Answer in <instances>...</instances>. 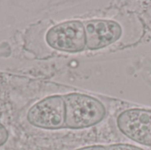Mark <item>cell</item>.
<instances>
[{"instance_id":"1","label":"cell","mask_w":151,"mask_h":150,"mask_svg":"<svg viewBox=\"0 0 151 150\" xmlns=\"http://www.w3.org/2000/svg\"><path fill=\"white\" fill-rule=\"evenodd\" d=\"M65 106V128L82 130L100 124L106 117L104 104L98 98L81 93L63 95Z\"/></svg>"},{"instance_id":"7","label":"cell","mask_w":151,"mask_h":150,"mask_svg":"<svg viewBox=\"0 0 151 150\" xmlns=\"http://www.w3.org/2000/svg\"><path fill=\"white\" fill-rule=\"evenodd\" d=\"M9 138V133L6 129V127L0 123V147L4 145Z\"/></svg>"},{"instance_id":"3","label":"cell","mask_w":151,"mask_h":150,"mask_svg":"<svg viewBox=\"0 0 151 150\" xmlns=\"http://www.w3.org/2000/svg\"><path fill=\"white\" fill-rule=\"evenodd\" d=\"M27 119L30 125L41 129L65 128V106L63 95H51L37 102L29 109Z\"/></svg>"},{"instance_id":"2","label":"cell","mask_w":151,"mask_h":150,"mask_svg":"<svg viewBox=\"0 0 151 150\" xmlns=\"http://www.w3.org/2000/svg\"><path fill=\"white\" fill-rule=\"evenodd\" d=\"M45 40L51 49L61 52L79 53L87 48L85 27L78 19L53 26L47 32Z\"/></svg>"},{"instance_id":"6","label":"cell","mask_w":151,"mask_h":150,"mask_svg":"<svg viewBox=\"0 0 151 150\" xmlns=\"http://www.w3.org/2000/svg\"><path fill=\"white\" fill-rule=\"evenodd\" d=\"M106 147H107V150H144L142 148H140L133 144H127V143H116Z\"/></svg>"},{"instance_id":"8","label":"cell","mask_w":151,"mask_h":150,"mask_svg":"<svg viewBox=\"0 0 151 150\" xmlns=\"http://www.w3.org/2000/svg\"><path fill=\"white\" fill-rule=\"evenodd\" d=\"M74 150H107V147L102 145H92V146H87Z\"/></svg>"},{"instance_id":"5","label":"cell","mask_w":151,"mask_h":150,"mask_svg":"<svg viewBox=\"0 0 151 150\" xmlns=\"http://www.w3.org/2000/svg\"><path fill=\"white\" fill-rule=\"evenodd\" d=\"M85 27L87 49L102 50L119 41L123 35V27L111 19H91L82 21Z\"/></svg>"},{"instance_id":"4","label":"cell","mask_w":151,"mask_h":150,"mask_svg":"<svg viewBox=\"0 0 151 150\" xmlns=\"http://www.w3.org/2000/svg\"><path fill=\"white\" fill-rule=\"evenodd\" d=\"M116 124L119 132L132 141L151 147V110L126 109L117 116Z\"/></svg>"}]
</instances>
